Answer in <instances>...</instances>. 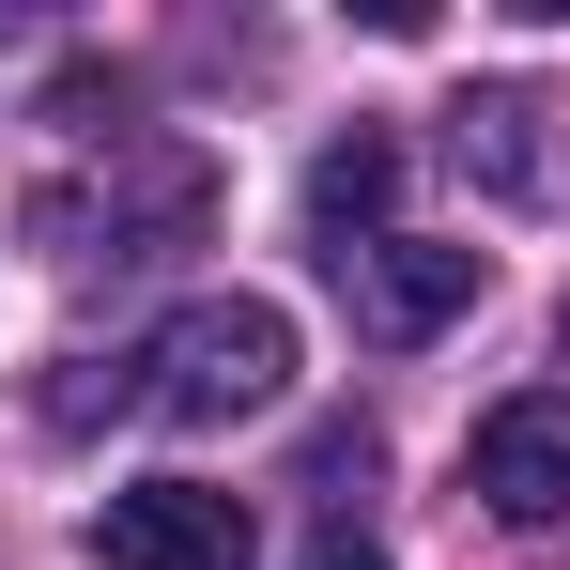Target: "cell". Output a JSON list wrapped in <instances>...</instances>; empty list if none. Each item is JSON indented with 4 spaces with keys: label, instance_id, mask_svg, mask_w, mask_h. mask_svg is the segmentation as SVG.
<instances>
[{
    "label": "cell",
    "instance_id": "52a82bcc",
    "mask_svg": "<svg viewBox=\"0 0 570 570\" xmlns=\"http://www.w3.org/2000/svg\"><path fill=\"white\" fill-rule=\"evenodd\" d=\"M524 124H540V94H463V155L493 186H540V139H524Z\"/></svg>",
    "mask_w": 570,
    "mask_h": 570
},
{
    "label": "cell",
    "instance_id": "6da1fadb",
    "mask_svg": "<svg viewBox=\"0 0 570 570\" xmlns=\"http://www.w3.org/2000/svg\"><path fill=\"white\" fill-rule=\"evenodd\" d=\"M278 385H293V324L263 308V293H200V308L155 324V355H139V401H155V416H186V432L263 416Z\"/></svg>",
    "mask_w": 570,
    "mask_h": 570
},
{
    "label": "cell",
    "instance_id": "7a4b0ae2",
    "mask_svg": "<svg viewBox=\"0 0 570 570\" xmlns=\"http://www.w3.org/2000/svg\"><path fill=\"white\" fill-rule=\"evenodd\" d=\"M108 570H247V493H200V478H124L94 509Z\"/></svg>",
    "mask_w": 570,
    "mask_h": 570
},
{
    "label": "cell",
    "instance_id": "8992f818",
    "mask_svg": "<svg viewBox=\"0 0 570 570\" xmlns=\"http://www.w3.org/2000/svg\"><path fill=\"white\" fill-rule=\"evenodd\" d=\"M139 200H155V216H200V170L186 155H155V170H139ZM31 232H47V247H62V263H78V232H108V263H124V200H31Z\"/></svg>",
    "mask_w": 570,
    "mask_h": 570
},
{
    "label": "cell",
    "instance_id": "5b68a950",
    "mask_svg": "<svg viewBox=\"0 0 570 570\" xmlns=\"http://www.w3.org/2000/svg\"><path fill=\"white\" fill-rule=\"evenodd\" d=\"M385 200H401V139H385V124H355V139L308 155V232H324V263L385 247Z\"/></svg>",
    "mask_w": 570,
    "mask_h": 570
},
{
    "label": "cell",
    "instance_id": "277c9868",
    "mask_svg": "<svg viewBox=\"0 0 570 570\" xmlns=\"http://www.w3.org/2000/svg\"><path fill=\"white\" fill-rule=\"evenodd\" d=\"M463 493L493 524H570V401L556 385H524V401H493L463 432Z\"/></svg>",
    "mask_w": 570,
    "mask_h": 570
},
{
    "label": "cell",
    "instance_id": "3957f363",
    "mask_svg": "<svg viewBox=\"0 0 570 570\" xmlns=\"http://www.w3.org/2000/svg\"><path fill=\"white\" fill-rule=\"evenodd\" d=\"M340 293H355V340H385V355H416V340H448L478 308V247H432V232H385V247H355L340 263Z\"/></svg>",
    "mask_w": 570,
    "mask_h": 570
},
{
    "label": "cell",
    "instance_id": "ba28073f",
    "mask_svg": "<svg viewBox=\"0 0 570 570\" xmlns=\"http://www.w3.org/2000/svg\"><path fill=\"white\" fill-rule=\"evenodd\" d=\"M308 570H385V556H371V540H324V556H308Z\"/></svg>",
    "mask_w": 570,
    "mask_h": 570
}]
</instances>
